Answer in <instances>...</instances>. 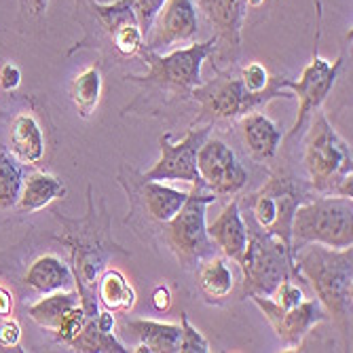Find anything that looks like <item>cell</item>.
Masks as SVG:
<instances>
[{
    "label": "cell",
    "mask_w": 353,
    "mask_h": 353,
    "mask_svg": "<svg viewBox=\"0 0 353 353\" xmlns=\"http://www.w3.org/2000/svg\"><path fill=\"white\" fill-rule=\"evenodd\" d=\"M305 144V168L311 188L319 195H334L336 184L353 174L349 144L336 134L322 110H315Z\"/></svg>",
    "instance_id": "obj_5"
},
{
    "label": "cell",
    "mask_w": 353,
    "mask_h": 353,
    "mask_svg": "<svg viewBox=\"0 0 353 353\" xmlns=\"http://www.w3.org/2000/svg\"><path fill=\"white\" fill-rule=\"evenodd\" d=\"M279 307L283 309H290V307H296L299 303L305 301V292H303V288L299 283H294V279H283L279 285H277V290L273 292L271 296Z\"/></svg>",
    "instance_id": "obj_33"
},
{
    "label": "cell",
    "mask_w": 353,
    "mask_h": 353,
    "mask_svg": "<svg viewBox=\"0 0 353 353\" xmlns=\"http://www.w3.org/2000/svg\"><path fill=\"white\" fill-rule=\"evenodd\" d=\"M216 37L205 41V43H192L184 49H176L168 55L159 53V51H150V49H142L140 53L144 55L146 63H148V72L138 77V74H130L127 79L136 81V83H154L161 87H172V89H180V91H192L195 87H199L201 81V66L203 61L216 51Z\"/></svg>",
    "instance_id": "obj_10"
},
{
    "label": "cell",
    "mask_w": 353,
    "mask_h": 353,
    "mask_svg": "<svg viewBox=\"0 0 353 353\" xmlns=\"http://www.w3.org/2000/svg\"><path fill=\"white\" fill-rule=\"evenodd\" d=\"M77 3H81V0H77ZM89 3H91V0H89Z\"/></svg>",
    "instance_id": "obj_42"
},
{
    "label": "cell",
    "mask_w": 353,
    "mask_h": 353,
    "mask_svg": "<svg viewBox=\"0 0 353 353\" xmlns=\"http://www.w3.org/2000/svg\"><path fill=\"white\" fill-rule=\"evenodd\" d=\"M216 201V195L203 182L192 184L184 205L172 220L163 224V237L168 248L182 267H197L201 261L216 254V243L208 235L205 210Z\"/></svg>",
    "instance_id": "obj_4"
},
{
    "label": "cell",
    "mask_w": 353,
    "mask_h": 353,
    "mask_svg": "<svg viewBox=\"0 0 353 353\" xmlns=\"http://www.w3.org/2000/svg\"><path fill=\"white\" fill-rule=\"evenodd\" d=\"M66 195V184H63L59 178L47 174V172H32L26 174L23 178V186H21V195L17 201V208L21 212H39L43 208H47L49 203H53L55 199Z\"/></svg>",
    "instance_id": "obj_22"
},
{
    "label": "cell",
    "mask_w": 353,
    "mask_h": 353,
    "mask_svg": "<svg viewBox=\"0 0 353 353\" xmlns=\"http://www.w3.org/2000/svg\"><path fill=\"white\" fill-rule=\"evenodd\" d=\"M95 294L104 309L112 313H130L136 305V290L119 269H104L95 283Z\"/></svg>",
    "instance_id": "obj_23"
},
{
    "label": "cell",
    "mask_w": 353,
    "mask_h": 353,
    "mask_svg": "<svg viewBox=\"0 0 353 353\" xmlns=\"http://www.w3.org/2000/svg\"><path fill=\"white\" fill-rule=\"evenodd\" d=\"M294 271L334 319H347L353 303V248L307 243L294 252Z\"/></svg>",
    "instance_id": "obj_2"
},
{
    "label": "cell",
    "mask_w": 353,
    "mask_h": 353,
    "mask_svg": "<svg viewBox=\"0 0 353 353\" xmlns=\"http://www.w3.org/2000/svg\"><path fill=\"white\" fill-rule=\"evenodd\" d=\"M13 315V294L5 285H0V317Z\"/></svg>",
    "instance_id": "obj_39"
},
{
    "label": "cell",
    "mask_w": 353,
    "mask_h": 353,
    "mask_svg": "<svg viewBox=\"0 0 353 353\" xmlns=\"http://www.w3.org/2000/svg\"><path fill=\"white\" fill-rule=\"evenodd\" d=\"M208 235L227 259L235 261L237 265L241 263L248 248V227L241 218L237 201H231L222 208L218 218L208 224Z\"/></svg>",
    "instance_id": "obj_16"
},
{
    "label": "cell",
    "mask_w": 353,
    "mask_h": 353,
    "mask_svg": "<svg viewBox=\"0 0 353 353\" xmlns=\"http://www.w3.org/2000/svg\"><path fill=\"white\" fill-rule=\"evenodd\" d=\"M21 85V70L17 63H5L0 70V87L5 91H15Z\"/></svg>",
    "instance_id": "obj_36"
},
{
    "label": "cell",
    "mask_w": 353,
    "mask_h": 353,
    "mask_svg": "<svg viewBox=\"0 0 353 353\" xmlns=\"http://www.w3.org/2000/svg\"><path fill=\"white\" fill-rule=\"evenodd\" d=\"M168 3V0H134V7H136V15H138V23L142 34L146 37L148 30L157 17V13L161 11V7Z\"/></svg>",
    "instance_id": "obj_34"
},
{
    "label": "cell",
    "mask_w": 353,
    "mask_h": 353,
    "mask_svg": "<svg viewBox=\"0 0 353 353\" xmlns=\"http://www.w3.org/2000/svg\"><path fill=\"white\" fill-rule=\"evenodd\" d=\"M26 174L28 165L19 161L9 146L0 144V212L17 208Z\"/></svg>",
    "instance_id": "obj_25"
},
{
    "label": "cell",
    "mask_w": 353,
    "mask_h": 353,
    "mask_svg": "<svg viewBox=\"0 0 353 353\" xmlns=\"http://www.w3.org/2000/svg\"><path fill=\"white\" fill-rule=\"evenodd\" d=\"M47 5H49V0H26V9L32 15H43L47 11Z\"/></svg>",
    "instance_id": "obj_40"
},
{
    "label": "cell",
    "mask_w": 353,
    "mask_h": 353,
    "mask_svg": "<svg viewBox=\"0 0 353 353\" xmlns=\"http://www.w3.org/2000/svg\"><path fill=\"white\" fill-rule=\"evenodd\" d=\"M102 74L98 68H85L70 83V100L83 119H89L100 104Z\"/></svg>",
    "instance_id": "obj_26"
},
{
    "label": "cell",
    "mask_w": 353,
    "mask_h": 353,
    "mask_svg": "<svg viewBox=\"0 0 353 353\" xmlns=\"http://www.w3.org/2000/svg\"><path fill=\"white\" fill-rule=\"evenodd\" d=\"M245 5H248V7H254V9H256V7L265 5V0H245Z\"/></svg>",
    "instance_id": "obj_41"
},
{
    "label": "cell",
    "mask_w": 353,
    "mask_h": 353,
    "mask_svg": "<svg viewBox=\"0 0 353 353\" xmlns=\"http://www.w3.org/2000/svg\"><path fill=\"white\" fill-rule=\"evenodd\" d=\"M21 343V326L15 317H0V347L17 349Z\"/></svg>",
    "instance_id": "obj_35"
},
{
    "label": "cell",
    "mask_w": 353,
    "mask_h": 353,
    "mask_svg": "<svg viewBox=\"0 0 353 353\" xmlns=\"http://www.w3.org/2000/svg\"><path fill=\"white\" fill-rule=\"evenodd\" d=\"M241 132H243L245 146L256 161H269V159H273L283 138L279 127L259 110L243 117Z\"/></svg>",
    "instance_id": "obj_20"
},
{
    "label": "cell",
    "mask_w": 353,
    "mask_h": 353,
    "mask_svg": "<svg viewBox=\"0 0 353 353\" xmlns=\"http://www.w3.org/2000/svg\"><path fill=\"white\" fill-rule=\"evenodd\" d=\"M87 218L83 220H68L61 218L55 212V218L63 224V235L59 241L70 250V269L74 275V285L81 299V307L85 309L87 317H95L98 309V294H95V283L100 273L106 269V263L117 245L106 241V231H98V216L93 212V197L91 186H87Z\"/></svg>",
    "instance_id": "obj_1"
},
{
    "label": "cell",
    "mask_w": 353,
    "mask_h": 353,
    "mask_svg": "<svg viewBox=\"0 0 353 353\" xmlns=\"http://www.w3.org/2000/svg\"><path fill=\"white\" fill-rule=\"evenodd\" d=\"M319 28H322V9H319V3H317V30H315V45H313L311 61L303 68V72L296 81L281 77V87L292 91V95L299 100L296 121L292 125V130L288 132V138L299 136L303 132V127L309 123L311 114L315 110H319V106L324 104V100L330 95L332 87L339 79L341 66H343V55L336 57L334 61H328L326 57L319 55L317 43H319V34H322Z\"/></svg>",
    "instance_id": "obj_9"
},
{
    "label": "cell",
    "mask_w": 353,
    "mask_h": 353,
    "mask_svg": "<svg viewBox=\"0 0 353 353\" xmlns=\"http://www.w3.org/2000/svg\"><path fill=\"white\" fill-rule=\"evenodd\" d=\"M197 170L201 182L214 195H235L248 182V172L237 154L222 140L208 138L197 152Z\"/></svg>",
    "instance_id": "obj_13"
},
{
    "label": "cell",
    "mask_w": 353,
    "mask_h": 353,
    "mask_svg": "<svg viewBox=\"0 0 353 353\" xmlns=\"http://www.w3.org/2000/svg\"><path fill=\"white\" fill-rule=\"evenodd\" d=\"M79 303H81V299H79L77 290H57V292H51V294H43L41 301H37L34 305H30L28 315L34 319L41 328L51 330L53 324L59 319V315L66 313L68 309H72Z\"/></svg>",
    "instance_id": "obj_27"
},
{
    "label": "cell",
    "mask_w": 353,
    "mask_h": 353,
    "mask_svg": "<svg viewBox=\"0 0 353 353\" xmlns=\"http://www.w3.org/2000/svg\"><path fill=\"white\" fill-rule=\"evenodd\" d=\"M239 79H241L243 87L248 91H252V93L267 91L271 87V81H273L269 70L263 66V63H259V61H252V63H248L245 68H241Z\"/></svg>",
    "instance_id": "obj_32"
},
{
    "label": "cell",
    "mask_w": 353,
    "mask_h": 353,
    "mask_svg": "<svg viewBox=\"0 0 353 353\" xmlns=\"http://www.w3.org/2000/svg\"><path fill=\"white\" fill-rule=\"evenodd\" d=\"M9 150L26 165H37L45 157V134L34 114L19 112L9 127Z\"/></svg>",
    "instance_id": "obj_19"
},
{
    "label": "cell",
    "mask_w": 353,
    "mask_h": 353,
    "mask_svg": "<svg viewBox=\"0 0 353 353\" xmlns=\"http://www.w3.org/2000/svg\"><path fill=\"white\" fill-rule=\"evenodd\" d=\"M85 322H87V315H85V309L79 303L72 309H68L66 313H61L59 319L53 324L51 330H53L55 341H59L63 345H70L79 336V332L83 330Z\"/></svg>",
    "instance_id": "obj_30"
},
{
    "label": "cell",
    "mask_w": 353,
    "mask_h": 353,
    "mask_svg": "<svg viewBox=\"0 0 353 353\" xmlns=\"http://www.w3.org/2000/svg\"><path fill=\"white\" fill-rule=\"evenodd\" d=\"M23 285L37 294H51L57 290H68L74 283V275L68 263H63L55 254H45L28 267L23 273Z\"/></svg>",
    "instance_id": "obj_18"
},
{
    "label": "cell",
    "mask_w": 353,
    "mask_h": 353,
    "mask_svg": "<svg viewBox=\"0 0 353 353\" xmlns=\"http://www.w3.org/2000/svg\"><path fill=\"white\" fill-rule=\"evenodd\" d=\"M199 34V15L195 0H168L157 13L144 49L165 51L180 43H188Z\"/></svg>",
    "instance_id": "obj_14"
},
{
    "label": "cell",
    "mask_w": 353,
    "mask_h": 353,
    "mask_svg": "<svg viewBox=\"0 0 353 353\" xmlns=\"http://www.w3.org/2000/svg\"><path fill=\"white\" fill-rule=\"evenodd\" d=\"M248 227V224H245ZM243 273V296H273L283 279L303 281L294 271V259L281 239L248 227V248L239 263Z\"/></svg>",
    "instance_id": "obj_6"
},
{
    "label": "cell",
    "mask_w": 353,
    "mask_h": 353,
    "mask_svg": "<svg viewBox=\"0 0 353 353\" xmlns=\"http://www.w3.org/2000/svg\"><path fill=\"white\" fill-rule=\"evenodd\" d=\"M197 7L216 28V41L237 51L241 45V28L248 15L245 0H197Z\"/></svg>",
    "instance_id": "obj_17"
},
{
    "label": "cell",
    "mask_w": 353,
    "mask_h": 353,
    "mask_svg": "<svg viewBox=\"0 0 353 353\" xmlns=\"http://www.w3.org/2000/svg\"><path fill=\"white\" fill-rule=\"evenodd\" d=\"M212 134V125H205L201 130H190L184 140L178 144H172L170 134L159 138V146H161V157L159 161L142 174L144 180H180L188 184H197L201 182L199 170H197V152L201 144L210 138Z\"/></svg>",
    "instance_id": "obj_11"
},
{
    "label": "cell",
    "mask_w": 353,
    "mask_h": 353,
    "mask_svg": "<svg viewBox=\"0 0 353 353\" xmlns=\"http://www.w3.org/2000/svg\"><path fill=\"white\" fill-rule=\"evenodd\" d=\"M311 199V190L292 178L273 176L261 190L248 197L256 227L277 237L292 254V218L296 208Z\"/></svg>",
    "instance_id": "obj_8"
},
{
    "label": "cell",
    "mask_w": 353,
    "mask_h": 353,
    "mask_svg": "<svg viewBox=\"0 0 353 353\" xmlns=\"http://www.w3.org/2000/svg\"><path fill=\"white\" fill-rule=\"evenodd\" d=\"M190 95L201 104V117L208 119H239L259 110L271 100L294 98L292 91L281 87V77H273L267 91L252 93L243 87L241 79L231 72H220L210 83H201L190 91Z\"/></svg>",
    "instance_id": "obj_7"
},
{
    "label": "cell",
    "mask_w": 353,
    "mask_h": 353,
    "mask_svg": "<svg viewBox=\"0 0 353 353\" xmlns=\"http://www.w3.org/2000/svg\"><path fill=\"white\" fill-rule=\"evenodd\" d=\"M95 326H98L102 332H114V326H117V322H114V315H112V311L104 309V311H100L98 315H95Z\"/></svg>",
    "instance_id": "obj_38"
},
{
    "label": "cell",
    "mask_w": 353,
    "mask_h": 353,
    "mask_svg": "<svg viewBox=\"0 0 353 353\" xmlns=\"http://www.w3.org/2000/svg\"><path fill=\"white\" fill-rule=\"evenodd\" d=\"M250 301L263 311L267 322L273 326L277 336L288 347H299L301 341L317 324H322L324 319H328V313L315 299H311V301L305 299L303 303H299L296 307H290V309L279 307L271 296H263V294H252Z\"/></svg>",
    "instance_id": "obj_12"
},
{
    "label": "cell",
    "mask_w": 353,
    "mask_h": 353,
    "mask_svg": "<svg viewBox=\"0 0 353 353\" xmlns=\"http://www.w3.org/2000/svg\"><path fill=\"white\" fill-rule=\"evenodd\" d=\"M127 195L132 199L134 212L144 214L157 224H165L184 205L188 190H178L159 180H144L140 176V182L127 188Z\"/></svg>",
    "instance_id": "obj_15"
},
{
    "label": "cell",
    "mask_w": 353,
    "mask_h": 353,
    "mask_svg": "<svg viewBox=\"0 0 353 353\" xmlns=\"http://www.w3.org/2000/svg\"><path fill=\"white\" fill-rule=\"evenodd\" d=\"M197 285L210 303H220L227 299L233 292V273L227 261L216 254L201 261L197 269Z\"/></svg>",
    "instance_id": "obj_24"
},
{
    "label": "cell",
    "mask_w": 353,
    "mask_h": 353,
    "mask_svg": "<svg viewBox=\"0 0 353 353\" xmlns=\"http://www.w3.org/2000/svg\"><path fill=\"white\" fill-rule=\"evenodd\" d=\"M178 351L180 353H208V351H212L208 339L197 328L190 326L186 311H182V315H180V345H178Z\"/></svg>",
    "instance_id": "obj_31"
},
{
    "label": "cell",
    "mask_w": 353,
    "mask_h": 353,
    "mask_svg": "<svg viewBox=\"0 0 353 353\" xmlns=\"http://www.w3.org/2000/svg\"><path fill=\"white\" fill-rule=\"evenodd\" d=\"M68 347L79 353H127L130 351L114 336V332H102L95 326V317H87L83 330Z\"/></svg>",
    "instance_id": "obj_28"
},
{
    "label": "cell",
    "mask_w": 353,
    "mask_h": 353,
    "mask_svg": "<svg viewBox=\"0 0 353 353\" xmlns=\"http://www.w3.org/2000/svg\"><path fill=\"white\" fill-rule=\"evenodd\" d=\"M89 5L95 11V17L100 19V23L108 32V37H112L117 30H121L125 26L138 23L134 0H114V3H100V0H91Z\"/></svg>",
    "instance_id": "obj_29"
},
{
    "label": "cell",
    "mask_w": 353,
    "mask_h": 353,
    "mask_svg": "<svg viewBox=\"0 0 353 353\" xmlns=\"http://www.w3.org/2000/svg\"><path fill=\"white\" fill-rule=\"evenodd\" d=\"M150 301H152V307L157 309V311H168L170 309V305H172V292H170V288L165 285V283H159L154 290H152V296H150Z\"/></svg>",
    "instance_id": "obj_37"
},
{
    "label": "cell",
    "mask_w": 353,
    "mask_h": 353,
    "mask_svg": "<svg viewBox=\"0 0 353 353\" xmlns=\"http://www.w3.org/2000/svg\"><path fill=\"white\" fill-rule=\"evenodd\" d=\"M125 328L140 339L138 353H176L180 345V324L157 319H125Z\"/></svg>",
    "instance_id": "obj_21"
},
{
    "label": "cell",
    "mask_w": 353,
    "mask_h": 353,
    "mask_svg": "<svg viewBox=\"0 0 353 353\" xmlns=\"http://www.w3.org/2000/svg\"><path fill=\"white\" fill-rule=\"evenodd\" d=\"M307 243L353 245V203L349 197L322 195L303 201L292 218V259Z\"/></svg>",
    "instance_id": "obj_3"
}]
</instances>
